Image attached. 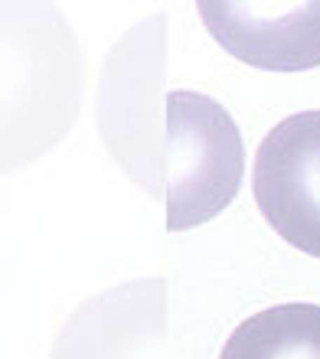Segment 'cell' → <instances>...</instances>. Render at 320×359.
Wrapping results in <instances>:
<instances>
[{"instance_id":"cell-1","label":"cell","mask_w":320,"mask_h":359,"mask_svg":"<svg viewBox=\"0 0 320 359\" xmlns=\"http://www.w3.org/2000/svg\"><path fill=\"white\" fill-rule=\"evenodd\" d=\"M160 173L170 232L199 226L236 199L242 183V137L222 104L199 92L164 98Z\"/></svg>"},{"instance_id":"cell-2","label":"cell","mask_w":320,"mask_h":359,"mask_svg":"<svg viewBox=\"0 0 320 359\" xmlns=\"http://www.w3.org/2000/svg\"><path fill=\"white\" fill-rule=\"evenodd\" d=\"M255 203L298 252L320 258V111L274 124L255 151Z\"/></svg>"},{"instance_id":"cell-3","label":"cell","mask_w":320,"mask_h":359,"mask_svg":"<svg viewBox=\"0 0 320 359\" xmlns=\"http://www.w3.org/2000/svg\"><path fill=\"white\" fill-rule=\"evenodd\" d=\"M209 36L245 66L301 72L320 66V4H203Z\"/></svg>"},{"instance_id":"cell-4","label":"cell","mask_w":320,"mask_h":359,"mask_svg":"<svg viewBox=\"0 0 320 359\" xmlns=\"http://www.w3.org/2000/svg\"><path fill=\"white\" fill-rule=\"evenodd\" d=\"M219 359H320V307L278 304L242 320Z\"/></svg>"}]
</instances>
